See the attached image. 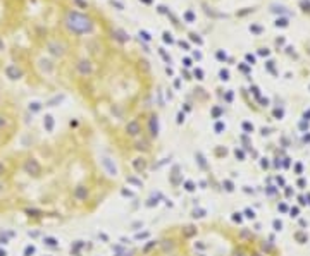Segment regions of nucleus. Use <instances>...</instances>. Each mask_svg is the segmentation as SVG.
<instances>
[{"instance_id":"nucleus-1","label":"nucleus","mask_w":310,"mask_h":256,"mask_svg":"<svg viewBox=\"0 0 310 256\" xmlns=\"http://www.w3.org/2000/svg\"><path fill=\"white\" fill-rule=\"evenodd\" d=\"M131 256H283V249L260 232L215 216L169 224Z\"/></svg>"},{"instance_id":"nucleus-2","label":"nucleus","mask_w":310,"mask_h":256,"mask_svg":"<svg viewBox=\"0 0 310 256\" xmlns=\"http://www.w3.org/2000/svg\"><path fill=\"white\" fill-rule=\"evenodd\" d=\"M69 26L71 28H74V29H79V31H86V29H90V21L86 17H83V16H79V14H72V16H69Z\"/></svg>"},{"instance_id":"nucleus-3","label":"nucleus","mask_w":310,"mask_h":256,"mask_svg":"<svg viewBox=\"0 0 310 256\" xmlns=\"http://www.w3.org/2000/svg\"><path fill=\"white\" fill-rule=\"evenodd\" d=\"M7 74H9V77L16 79V77H19V76H21V71H19V69H16L14 65H10V67H7Z\"/></svg>"},{"instance_id":"nucleus-4","label":"nucleus","mask_w":310,"mask_h":256,"mask_svg":"<svg viewBox=\"0 0 310 256\" xmlns=\"http://www.w3.org/2000/svg\"><path fill=\"white\" fill-rule=\"evenodd\" d=\"M5 126H7V117L0 115V131H2V129H4Z\"/></svg>"},{"instance_id":"nucleus-5","label":"nucleus","mask_w":310,"mask_h":256,"mask_svg":"<svg viewBox=\"0 0 310 256\" xmlns=\"http://www.w3.org/2000/svg\"><path fill=\"white\" fill-rule=\"evenodd\" d=\"M2 48H4V43H2V41H0V50H2Z\"/></svg>"}]
</instances>
